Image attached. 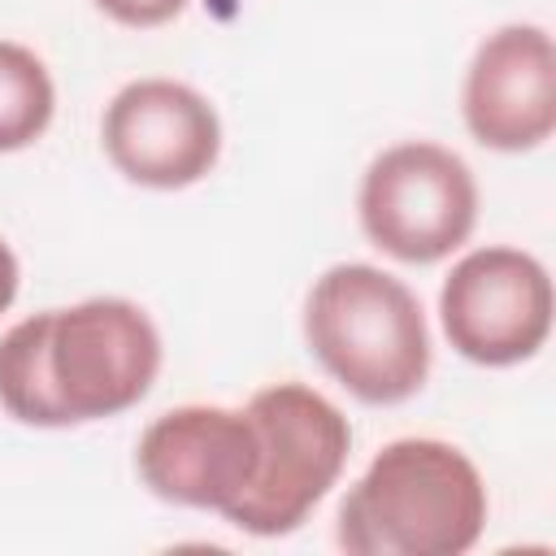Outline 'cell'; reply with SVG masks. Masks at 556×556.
<instances>
[{"instance_id": "cell-1", "label": "cell", "mask_w": 556, "mask_h": 556, "mask_svg": "<svg viewBox=\"0 0 556 556\" xmlns=\"http://www.w3.org/2000/svg\"><path fill=\"white\" fill-rule=\"evenodd\" d=\"M161 369L152 317L122 295L43 308L0 339V404L22 426H83L135 408Z\"/></svg>"}, {"instance_id": "cell-2", "label": "cell", "mask_w": 556, "mask_h": 556, "mask_svg": "<svg viewBox=\"0 0 556 556\" xmlns=\"http://www.w3.org/2000/svg\"><path fill=\"white\" fill-rule=\"evenodd\" d=\"M486 486L443 439H395L348 486L334 539L352 556H460L482 539Z\"/></svg>"}, {"instance_id": "cell-3", "label": "cell", "mask_w": 556, "mask_h": 556, "mask_svg": "<svg viewBox=\"0 0 556 556\" xmlns=\"http://www.w3.org/2000/svg\"><path fill=\"white\" fill-rule=\"evenodd\" d=\"M304 339L321 369L365 404H404L430 374L421 300L387 269L330 265L304 304Z\"/></svg>"}, {"instance_id": "cell-4", "label": "cell", "mask_w": 556, "mask_h": 556, "mask_svg": "<svg viewBox=\"0 0 556 556\" xmlns=\"http://www.w3.org/2000/svg\"><path fill=\"white\" fill-rule=\"evenodd\" d=\"M248 417L261 434V473L226 521L261 539L291 534L339 482L352 452V426L304 382H274L256 391L248 400Z\"/></svg>"}, {"instance_id": "cell-5", "label": "cell", "mask_w": 556, "mask_h": 556, "mask_svg": "<svg viewBox=\"0 0 556 556\" xmlns=\"http://www.w3.org/2000/svg\"><path fill=\"white\" fill-rule=\"evenodd\" d=\"M356 208L374 248L404 265H434L473 235L478 182L452 148L413 139L374 156Z\"/></svg>"}, {"instance_id": "cell-6", "label": "cell", "mask_w": 556, "mask_h": 556, "mask_svg": "<svg viewBox=\"0 0 556 556\" xmlns=\"http://www.w3.org/2000/svg\"><path fill=\"white\" fill-rule=\"evenodd\" d=\"M439 317L447 343L473 365L530 361L552 330V278L521 248H478L443 278Z\"/></svg>"}, {"instance_id": "cell-7", "label": "cell", "mask_w": 556, "mask_h": 556, "mask_svg": "<svg viewBox=\"0 0 556 556\" xmlns=\"http://www.w3.org/2000/svg\"><path fill=\"white\" fill-rule=\"evenodd\" d=\"M135 469L156 500L226 517L261 473V434L248 408L182 404L139 434Z\"/></svg>"}, {"instance_id": "cell-8", "label": "cell", "mask_w": 556, "mask_h": 556, "mask_svg": "<svg viewBox=\"0 0 556 556\" xmlns=\"http://www.w3.org/2000/svg\"><path fill=\"white\" fill-rule=\"evenodd\" d=\"M100 139L117 174L139 187L178 191L217 165L222 122L195 87L174 78H139L109 100Z\"/></svg>"}, {"instance_id": "cell-9", "label": "cell", "mask_w": 556, "mask_h": 556, "mask_svg": "<svg viewBox=\"0 0 556 556\" xmlns=\"http://www.w3.org/2000/svg\"><path fill=\"white\" fill-rule=\"evenodd\" d=\"M465 126L482 148L530 152L556 130V48L534 22L482 39L465 74Z\"/></svg>"}, {"instance_id": "cell-10", "label": "cell", "mask_w": 556, "mask_h": 556, "mask_svg": "<svg viewBox=\"0 0 556 556\" xmlns=\"http://www.w3.org/2000/svg\"><path fill=\"white\" fill-rule=\"evenodd\" d=\"M56 113V87L48 65L13 43L0 39V152L30 148Z\"/></svg>"}, {"instance_id": "cell-11", "label": "cell", "mask_w": 556, "mask_h": 556, "mask_svg": "<svg viewBox=\"0 0 556 556\" xmlns=\"http://www.w3.org/2000/svg\"><path fill=\"white\" fill-rule=\"evenodd\" d=\"M96 9L122 26L148 30V26H165L169 17H178L187 9V0H96Z\"/></svg>"}, {"instance_id": "cell-12", "label": "cell", "mask_w": 556, "mask_h": 556, "mask_svg": "<svg viewBox=\"0 0 556 556\" xmlns=\"http://www.w3.org/2000/svg\"><path fill=\"white\" fill-rule=\"evenodd\" d=\"M13 295H17V256H13V248L0 239V313L13 304Z\"/></svg>"}]
</instances>
